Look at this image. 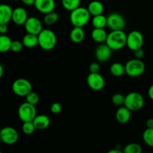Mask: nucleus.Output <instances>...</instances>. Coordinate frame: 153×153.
<instances>
[{
    "mask_svg": "<svg viewBox=\"0 0 153 153\" xmlns=\"http://www.w3.org/2000/svg\"><path fill=\"white\" fill-rule=\"evenodd\" d=\"M126 37L123 30H114L108 34L105 43L113 51L120 50L126 46Z\"/></svg>",
    "mask_w": 153,
    "mask_h": 153,
    "instance_id": "1",
    "label": "nucleus"
},
{
    "mask_svg": "<svg viewBox=\"0 0 153 153\" xmlns=\"http://www.w3.org/2000/svg\"><path fill=\"white\" fill-rule=\"evenodd\" d=\"M91 13L87 7L79 6L77 8L70 11V21L74 27H82L88 23L91 19Z\"/></svg>",
    "mask_w": 153,
    "mask_h": 153,
    "instance_id": "2",
    "label": "nucleus"
},
{
    "mask_svg": "<svg viewBox=\"0 0 153 153\" xmlns=\"http://www.w3.org/2000/svg\"><path fill=\"white\" fill-rule=\"evenodd\" d=\"M38 46L45 51H50L55 47L57 43V36L51 29H43L39 34Z\"/></svg>",
    "mask_w": 153,
    "mask_h": 153,
    "instance_id": "3",
    "label": "nucleus"
},
{
    "mask_svg": "<svg viewBox=\"0 0 153 153\" xmlns=\"http://www.w3.org/2000/svg\"><path fill=\"white\" fill-rule=\"evenodd\" d=\"M126 74L131 78L139 77L144 73L146 66L141 59L132 58L128 60L125 64Z\"/></svg>",
    "mask_w": 153,
    "mask_h": 153,
    "instance_id": "4",
    "label": "nucleus"
},
{
    "mask_svg": "<svg viewBox=\"0 0 153 153\" xmlns=\"http://www.w3.org/2000/svg\"><path fill=\"white\" fill-rule=\"evenodd\" d=\"M144 98L138 92H130L125 97L124 105L131 111H137L144 105Z\"/></svg>",
    "mask_w": 153,
    "mask_h": 153,
    "instance_id": "5",
    "label": "nucleus"
},
{
    "mask_svg": "<svg viewBox=\"0 0 153 153\" xmlns=\"http://www.w3.org/2000/svg\"><path fill=\"white\" fill-rule=\"evenodd\" d=\"M11 88L15 95L25 97L31 91H32V85L28 79L19 78L13 82Z\"/></svg>",
    "mask_w": 153,
    "mask_h": 153,
    "instance_id": "6",
    "label": "nucleus"
},
{
    "mask_svg": "<svg viewBox=\"0 0 153 153\" xmlns=\"http://www.w3.org/2000/svg\"><path fill=\"white\" fill-rule=\"evenodd\" d=\"M17 113L18 117L22 123L29 122L32 121L37 116V109L34 105L25 102L19 105Z\"/></svg>",
    "mask_w": 153,
    "mask_h": 153,
    "instance_id": "7",
    "label": "nucleus"
},
{
    "mask_svg": "<svg viewBox=\"0 0 153 153\" xmlns=\"http://www.w3.org/2000/svg\"><path fill=\"white\" fill-rule=\"evenodd\" d=\"M144 42L143 35L140 31L134 30L127 34L126 46L131 50L134 51L142 48Z\"/></svg>",
    "mask_w": 153,
    "mask_h": 153,
    "instance_id": "8",
    "label": "nucleus"
},
{
    "mask_svg": "<svg viewBox=\"0 0 153 153\" xmlns=\"http://www.w3.org/2000/svg\"><path fill=\"white\" fill-rule=\"evenodd\" d=\"M107 26L111 31L124 30L126 26V19L119 13H111L107 16Z\"/></svg>",
    "mask_w": 153,
    "mask_h": 153,
    "instance_id": "9",
    "label": "nucleus"
},
{
    "mask_svg": "<svg viewBox=\"0 0 153 153\" xmlns=\"http://www.w3.org/2000/svg\"><path fill=\"white\" fill-rule=\"evenodd\" d=\"M0 137L2 143L7 145H13L19 140V133L13 127L5 126L1 128L0 131Z\"/></svg>",
    "mask_w": 153,
    "mask_h": 153,
    "instance_id": "10",
    "label": "nucleus"
},
{
    "mask_svg": "<svg viewBox=\"0 0 153 153\" xmlns=\"http://www.w3.org/2000/svg\"><path fill=\"white\" fill-rule=\"evenodd\" d=\"M87 84L94 91H102L105 88V79L100 73H90L87 77Z\"/></svg>",
    "mask_w": 153,
    "mask_h": 153,
    "instance_id": "11",
    "label": "nucleus"
},
{
    "mask_svg": "<svg viewBox=\"0 0 153 153\" xmlns=\"http://www.w3.org/2000/svg\"><path fill=\"white\" fill-rule=\"evenodd\" d=\"M112 49L105 43H100L94 50L95 58L99 62H106L112 56Z\"/></svg>",
    "mask_w": 153,
    "mask_h": 153,
    "instance_id": "12",
    "label": "nucleus"
},
{
    "mask_svg": "<svg viewBox=\"0 0 153 153\" xmlns=\"http://www.w3.org/2000/svg\"><path fill=\"white\" fill-rule=\"evenodd\" d=\"M23 25L27 33L36 35H38L39 33L43 29L42 22L35 16H29Z\"/></svg>",
    "mask_w": 153,
    "mask_h": 153,
    "instance_id": "13",
    "label": "nucleus"
},
{
    "mask_svg": "<svg viewBox=\"0 0 153 153\" xmlns=\"http://www.w3.org/2000/svg\"><path fill=\"white\" fill-rule=\"evenodd\" d=\"M34 6L37 11L46 14L49 12L54 11L56 4L55 0H35Z\"/></svg>",
    "mask_w": 153,
    "mask_h": 153,
    "instance_id": "14",
    "label": "nucleus"
},
{
    "mask_svg": "<svg viewBox=\"0 0 153 153\" xmlns=\"http://www.w3.org/2000/svg\"><path fill=\"white\" fill-rule=\"evenodd\" d=\"M28 18V13L24 7H17L13 9L11 20L17 25H22Z\"/></svg>",
    "mask_w": 153,
    "mask_h": 153,
    "instance_id": "15",
    "label": "nucleus"
},
{
    "mask_svg": "<svg viewBox=\"0 0 153 153\" xmlns=\"http://www.w3.org/2000/svg\"><path fill=\"white\" fill-rule=\"evenodd\" d=\"M131 111L125 105L120 106L116 111L115 117L117 121L120 124H126L131 120Z\"/></svg>",
    "mask_w": 153,
    "mask_h": 153,
    "instance_id": "16",
    "label": "nucleus"
},
{
    "mask_svg": "<svg viewBox=\"0 0 153 153\" xmlns=\"http://www.w3.org/2000/svg\"><path fill=\"white\" fill-rule=\"evenodd\" d=\"M13 9L7 4H0V24H7L12 19Z\"/></svg>",
    "mask_w": 153,
    "mask_h": 153,
    "instance_id": "17",
    "label": "nucleus"
},
{
    "mask_svg": "<svg viewBox=\"0 0 153 153\" xmlns=\"http://www.w3.org/2000/svg\"><path fill=\"white\" fill-rule=\"evenodd\" d=\"M32 122L37 130L46 129L49 126L51 123L50 119L46 114H37V116L34 118Z\"/></svg>",
    "mask_w": 153,
    "mask_h": 153,
    "instance_id": "18",
    "label": "nucleus"
},
{
    "mask_svg": "<svg viewBox=\"0 0 153 153\" xmlns=\"http://www.w3.org/2000/svg\"><path fill=\"white\" fill-rule=\"evenodd\" d=\"M85 32L82 27H74L70 32V38L75 43H80L85 40Z\"/></svg>",
    "mask_w": 153,
    "mask_h": 153,
    "instance_id": "19",
    "label": "nucleus"
},
{
    "mask_svg": "<svg viewBox=\"0 0 153 153\" xmlns=\"http://www.w3.org/2000/svg\"><path fill=\"white\" fill-rule=\"evenodd\" d=\"M88 10L90 12L91 16H97V15L102 14L104 12V5L102 3L97 0L91 1L88 5Z\"/></svg>",
    "mask_w": 153,
    "mask_h": 153,
    "instance_id": "20",
    "label": "nucleus"
},
{
    "mask_svg": "<svg viewBox=\"0 0 153 153\" xmlns=\"http://www.w3.org/2000/svg\"><path fill=\"white\" fill-rule=\"evenodd\" d=\"M107 36L108 33L106 32L105 28H94L91 32V37H92L93 40L98 43H105Z\"/></svg>",
    "mask_w": 153,
    "mask_h": 153,
    "instance_id": "21",
    "label": "nucleus"
},
{
    "mask_svg": "<svg viewBox=\"0 0 153 153\" xmlns=\"http://www.w3.org/2000/svg\"><path fill=\"white\" fill-rule=\"evenodd\" d=\"M22 44L25 47L31 49L38 46V37L36 34L27 33L22 39Z\"/></svg>",
    "mask_w": 153,
    "mask_h": 153,
    "instance_id": "22",
    "label": "nucleus"
},
{
    "mask_svg": "<svg viewBox=\"0 0 153 153\" xmlns=\"http://www.w3.org/2000/svg\"><path fill=\"white\" fill-rule=\"evenodd\" d=\"M13 40L6 34H0V53H5L10 50Z\"/></svg>",
    "mask_w": 153,
    "mask_h": 153,
    "instance_id": "23",
    "label": "nucleus"
},
{
    "mask_svg": "<svg viewBox=\"0 0 153 153\" xmlns=\"http://www.w3.org/2000/svg\"><path fill=\"white\" fill-rule=\"evenodd\" d=\"M110 73L114 77H121L126 73L125 66L119 62L114 63L110 67Z\"/></svg>",
    "mask_w": 153,
    "mask_h": 153,
    "instance_id": "24",
    "label": "nucleus"
},
{
    "mask_svg": "<svg viewBox=\"0 0 153 153\" xmlns=\"http://www.w3.org/2000/svg\"><path fill=\"white\" fill-rule=\"evenodd\" d=\"M92 25L96 28H105L107 26V16L105 15L100 14L93 16Z\"/></svg>",
    "mask_w": 153,
    "mask_h": 153,
    "instance_id": "25",
    "label": "nucleus"
},
{
    "mask_svg": "<svg viewBox=\"0 0 153 153\" xmlns=\"http://www.w3.org/2000/svg\"><path fill=\"white\" fill-rule=\"evenodd\" d=\"M59 19V15L55 10L44 14L43 16V22L47 25H52L56 23Z\"/></svg>",
    "mask_w": 153,
    "mask_h": 153,
    "instance_id": "26",
    "label": "nucleus"
},
{
    "mask_svg": "<svg viewBox=\"0 0 153 153\" xmlns=\"http://www.w3.org/2000/svg\"><path fill=\"white\" fill-rule=\"evenodd\" d=\"M81 0H61V4L65 10L72 11L80 6Z\"/></svg>",
    "mask_w": 153,
    "mask_h": 153,
    "instance_id": "27",
    "label": "nucleus"
},
{
    "mask_svg": "<svg viewBox=\"0 0 153 153\" xmlns=\"http://www.w3.org/2000/svg\"><path fill=\"white\" fill-rule=\"evenodd\" d=\"M142 137L147 146L153 147V128H146L143 132Z\"/></svg>",
    "mask_w": 153,
    "mask_h": 153,
    "instance_id": "28",
    "label": "nucleus"
},
{
    "mask_svg": "<svg viewBox=\"0 0 153 153\" xmlns=\"http://www.w3.org/2000/svg\"><path fill=\"white\" fill-rule=\"evenodd\" d=\"M123 152L125 153H140L142 152V147L138 143H131L123 148Z\"/></svg>",
    "mask_w": 153,
    "mask_h": 153,
    "instance_id": "29",
    "label": "nucleus"
},
{
    "mask_svg": "<svg viewBox=\"0 0 153 153\" xmlns=\"http://www.w3.org/2000/svg\"><path fill=\"white\" fill-rule=\"evenodd\" d=\"M22 130L24 134L30 135L34 132L36 128L32 121H29V122H23V124L22 126Z\"/></svg>",
    "mask_w": 153,
    "mask_h": 153,
    "instance_id": "30",
    "label": "nucleus"
},
{
    "mask_svg": "<svg viewBox=\"0 0 153 153\" xmlns=\"http://www.w3.org/2000/svg\"><path fill=\"white\" fill-rule=\"evenodd\" d=\"M111 102L114 105L122 106L124 105V102H125V96L122 94H115L112 96L111 97Z\"/></svg>",
    "mask_w": 153,
    "mask_h": 153,
    "instance_id": "31",
    "label": "nucleus"
},
{
    "mask_svg": "<svg viewBox=\"0 0 153 153\" xmlns=\"http://www.w3.org/2000/svg\"><path fill=\"white\" fill-rule=\"evenodd\" d=\"M25 99H26V102L32 105H36L39 102V100H40L38 94L35 92H33V91H31L25 97Z\"/></svg>",
    "mask_w": 153,
    "mask_h": 153,
    "instance_id": "32",
    "label": "nucleus"
},
{
    "mask_svg": "<svg viewBox=\"0 0 153 153\" xmlns=\"http://www.w3.org/2000/svg\"><path fill=\"white\" fill-rule=\"evenodd\" d=\"M23 44H22V41H19V40H13L12 41L11 47H10V50L12 52H15V53H18V52H21L23 48Z\"/></svg>",
    "mask_w": 153,
    "mask_h": 153,
    "instance_id": "33",
    "label": "nucleus"
},
{
    "mask_svg": "<svg viewBox=\"0 0 153 153\" xmlns=\"http://www.w3.org/2000/svg\"><path fill=\"white\" fill-rule=\"evenodd\" d=\"M61 110H62V106H61V103L54 102L51 105L50 111L54 114H58L61 113Z\"/></svg>",
    "mask_w": 153,
    "mask_h": 153,
    "instance_id": "34",
    "label": "nucleus"
},
{
    "mask_svg": "<svg viewBox=\"0 0 153 153\" xmlns=\"http://www.w3.org/2000/svg\"><path fill=\"white\" fill-rule=\"evenodd\" d=\"M90 73H100V65L97 62H93L89 66Z\"/></svg>",
    "mask_w": 153,
    "mask_h": 153,
    "instance_id": "35",
    "label": "nucleus"
},
{
    "mask_svg": "<svg viewBox=\"0 0 153 153\" xmlns=\"http://www.w3.org/2000/svg\"><path fill=\"white\" fill-rule=\"evenodd\" d=\"M133 52H134V58H136L142 59V58H143V56H144V51H143V49L142 48L136 49V50L133 51Z\"/></svg>",
    "mask_w": 153,
    "mask_h": 153,
    "instance_id": "36",
    "label": "nucleus"
},
{
    "mask_svg": "<svg viewBox=\"0 0 153 153\" xmlns=\"http://www.w3.org/2000/svg\"><path fill=\"white\" fill-rule=\"evenodd\" d=\"M8 31L7 24H0V34H6Z\"/></svg>",
    "mask_w": 153,
    "mask_h": 153,
    "instance_id": "37",
    "label": "nucleus"
},
{
    "mask_svg": "<svg viewBox=\"0 0 153 153\" xmlns=\"http://www.w3.org/2000/svg\"><path fill=\"white\" fill-rule=\"evenodd\" d=\"M21 1H22L24 4H25V5L31 6L34 5L35 0H21Z\"/></svg>",
    "mask_w": 153,
    "mask_h": 153,
    "instance_id": "38",
    "label": "nucleus"
},
{
    "mask_svg": "<svg viewBox=\"0 0 153 153\" xmlns=\"http://www.w3.org/2000/svg\"><path fill=\"white\" fill-rule=\"evenodd\" d=\"M146 128H153V118H149L146 122Z\"/></svg>",
    "mask_w": 153,
    "mask_h": 153,
    "instance_id": "39",
    "label": "nucleus"
},
{
    "mask_svg": "<svg viewBox=\"0 0 153 153\" xmlns=\"http://www.w3.org/2000/svg\"><path fill=\"white\" fill-rule=\"evenodd\" d=\"M148 96L150 98V100H152L153 101V85H151L149 88V90H148Z\"/></svg>",
    "mask_w": 153,
    "mask_h": 153,
    "instance_id": "40",
    "label": "nucleus"
},
{
    "mask_svg": "<svg viewBox=\"0 0 153 153\" xmlns=\"http://www.w3.org/2000/svg\"><path fill=\"white\" fill-rule=\"evenodd\" d=\"M123 152L122 150H120V149H117V148H115V149H111V150L108 151V153H122Z\"/></svg>",
    "mask_w": 153,
    "mask_h": 153,
    "instance_id": "41",
    "label": "nucleus"
},
{
    "mask_svg": "<svg viewBox=\"0 0 153 153\" xmlns=\"http://www.w3.org/2000/svg\"><path fill=\"white\" fill-rule=\"evenodd\" d=\"M3 74H4V67L1 64H0V79L2 77Z\"/></svg>",
    "mask_w": 153,
    "mask_h": 153,
    "instance_id": "42",
    "label": "nucleus"
},
{
    "mask_svg": "<svg viewBox=\"0 0 153 153\" xmlns=\"http://www.w3.org/2000/svg\"><path fill=\"white\" fill-rule=\"evenodd\" d=\"M2 143V141H1V137H0V143Z\"/></svg>",
    "mask_w": 153,
    "mask_h": 153,
    "instance_id": "43",
    "label": "nucleus"
},
{
    "mask_svg": "<svg viewBox=\"0 0 153 153\" xmlns=\"http://www.w3.org/2000/svg\"><path fill=\"white\" fill-rule=\"evenodd\" d=\"M1 126H0V131H1Z\"/></svg>",
    "mask_w": 153,
    "mask_h": 153,
    "instance_id": "44",
    "label": "nucleus"
},
{
    "mask_svg": "<svg viewBox=\"0 0 153 153\" xmlns=\"http://www.w3.org/2000/svg\"><path fill=\"white\" fill-rule=\"evenodd\" d=\"M0 153H1V151H0Z\"/></svg>",
    "mask_w": 153,
    "mask_h": 153,
    "instance_id": "45",
    "label": "nucleus"
}]
</instances>
